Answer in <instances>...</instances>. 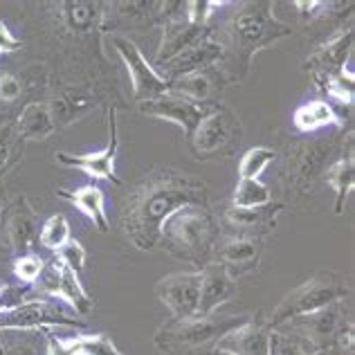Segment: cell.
<instances>
[{
	"mask_svg": "<svg viewBox=\"0 0 355 355\" xmlns=\"http://www.w3.org/2000/svg\"><path fill=\"white\" fill-rule=\"evenodd\" d=\"M184 207L209 209L207 184L175 169H153L128 191L121 205V227L137 250L151 252L164 220Z\"/></svg>",
	"mask_w": 355,
	"mask_h": 355,
	"instance_id": "cell-1",
	"label": "cell"
},
{
	"mask_svg": "<svg viewBox=\"0 0 355 355\" xmlns=\"http://www.w3.org/2000/svg\"><path fill=\"white\" fill-rule=\"evenodd\" d=\"M295 34V27L275 16V5L268 0L243 3L223 25L220 72L230 83L245 79L254 54L277 41Z\"/></svg>",
	"mask_w": 355,
	"mask_h": 355,
	"instance_id": "cell-2",
	"label": "cell"
},
{
	"mask_svg": "<svg viewBox=\"0 0 355 355\" xmlns=\"http://www.w3.org/2000/svg\"><path fill=\"white\" fill-rule=\"evenodd\" d=\"M220 239L216 216L205 207H184L171 214L160 230V245L166 254L191 266H207Z\"/></svg>",
	"mask_w": 355,
	"mask_h": 355,
	"instance_id": "cell-3",
	"label": "cell"
},
{
	"mask_svg": "<svg viewBox=\"0 0 355 355\" xmlns=\"http://www.w3.org/2000/svg\"><path fill=\"white\" fill-rule=\"evenodd\" d=\"M250 315H193L173 320L155 333V347L164 355H211L227 333L245 324Z\"/></svg>",
	"mask_w": 355,
	"mask_h": 355,
	"instance_id": "cell-4",
	"label": "cell"
},
{
	"mask_svg": "<svg viewBox=\"0 0 355 355\" xmlns=\"http://www.w3.org/2000/svg\"><path fill=\"white\" fill-rule=\"evenodd\" d=\"M349 295H351V288L347 284V279L338 272H331V270H324V272L313 275L302 286L293 288V291L277 304L268 324H270V329L275 331L282 324L297 320V317L311 315L315 311H320V308L344 302Z\"/></svg>",
	"mask_w": 355,
	"mask_h": 355,
	"instance_id": "cell-5",
	"label": "cell"
},
{
	"mask_svg": "<svg viewBox=\"0 0 355 355\" xmlns=\"http://www.w3.org/2000/svg\"><path fill=\"white\" fill-rule=\"evenodd\" d=\"M349 326H353V322L349 317L347 304L338 302V304H331L326 308H320V311H315L311 315H304V317H297V320L286 322L275 331L291 333L320 353V351L338 347L340 338Z\"/></svg>",
	"mask_w": 355,
	"mask_h": 355,
	"instance_id": "cell-6",
	"label": "cell"
},
{
	"mask_svg": "<svg viewBox=\"0 0 355 355\" xmlns=\"http://www.w3.org/2000/svg\"><path fill=\"white\" fill-rule=\"evenodd\" d=\"M86 320L65 313L52 299H25L0 313V331H45V329H83Z\"/></svg>",
	"mask_w": 355,
	"mask_h": 355,
	"instance_id": "cell-7",
	"label": "cell"
},
{
	"mask_svg": "<svg viewBox=\"0 0 355 355\" xmlns=\"http://www.w3.org/2000/svg\"><path fill=\"white\" fill-rule=\"evenodd\" d=\"M239 137H241L239 119L225 106L216 104L211 113L196 126L189 142L193 153L205 160V157L227 153L232 146L239 144Z\"/></svg>",
	"mask_w": 355,
	"mask_h": 355,
	"instance_id": "cell-8",
	"label": "cell"
},
{
	"mask_svg": "<svg viewBox=\"0 0 355 355\" xmlns=\"http://www.w3.org/2000/svg\"><path fill=\"white\" fill-rule=\"evenodd\" d=\"M39 279H41L39 295L65 302L74 311V315H79V317H88L92 313L95 302H92V297L86 293L79 275L74 272V270H70L68 266H63L57 257H54L50 263H45V270Z\"/></svg>",
	"mask_w": 355,
	"mask_h": 355,
	"instance_id": "cell-9",
	"label": "cell"
},
{
	"mask_svg": "<svg viewBox=\"0 0 355 355\" xmlns=\"http://www.w3.org/2000/svg\"><path fill=\"white\" fill-rule=\"evenodd\" d=\"M113 48L119 54V59L124 61L126 70L130 74V83H133V97L139 104V101H148L155 99L169 92L171 83L166 81L160 72H157L151 63L146 61V57L142 54V50L128 39V36H113Z\"/></svg>",
	"mask_w": 355,
	"mask_h": 355,
	"instance_id": "cell-10",
	"label": "cell"
},
{
	"mask_svg": "<svg viewBox=\"0 0 355 355\" xmlns=\"http://www.w3.org/2000/svg\"><path fill=\"white\" fill-rule=\"evenodd\" d=\"M117 151H119V130H117V110L110 108L108 110V144L99 151H90V153H63L57 151L54 153V160L63 166H72V169H79L86 175H90L92 180H108L113 184H119V175L115 171V160H117Z\"/></svg>",
	"mask_w": 355,
	"mask_h": 355,
	"instance_id": "cell-11",
	"label": "cell"
},
{
	"mask_svg": "<svg viewBox=\"0 0 355 355\" xmlns=\"http://www.w3.org/2000/svg\"><path fill=\"white\" fill-rule=\"evenodd\" d=\"M214 106L216 104H196V101H189L175 92H164V95L148 99V101H139L137 108L139 113L146 117H155V119H164L171 121V124L180 126L184 130L187 137L193 135L196 126L207 117Z\"/></svg>",
	"mask_w": 355,
	"mask_h": 355,
	"instance_id": "cell-12",
	"label": "cell"
},
{
	"mask_svg": "<svg viewBox=\"0 0 355 355\" xmlns=\"http://www.w3.org/2000/svg\"><path fill=\"white\" fill-rule=\"evenodd\" d=\"M155 297L175 320L198 315L200 302V270L193 272H171L155 284Z\"/></svg>",
	"mask_w": 355,
	"mask_h": 355,
	"instance_id": "cell-13",
	"label": "cell"
},
{
	"mask_svg": "<svg viewBox=\"0 0 355 355\" xmlns=\"http://www.w3.org/2000/svg\"><path fill=\"white\" fill-rule=\"evenodd\" d=\"M331 155V144L299 142L293 146L286 160V184L295 193H306L317 175L322 173Z\"/></svg>",
	"mask_w": 355,
	"mask_h": 355,
	"instance_id": "cell-14",
	"label": "cell"
},
{
	"mask_svg": "<svg viewBox=\"0 0 355 355\" xmlns=\"http://www.w3.org/2000/svg\"><path fill=\"white\" fill-rule=\"evenodd\" d=\"M261 257H263V241L252 236H223L214 248L211 261H218L227 268L232 277H241L257 270Z\"/></svg>",
	"mask_w": 355,
	"mask_h": 355,
	"instance_id": "cell-15",
	"label": "cell"
},
{
	"mask_svg": "<svg viewBox=\"0 0 355 355\" xmlns=\"http://www.w3.org/2000/svg\"><path fill=\"white\" fill-rule=\"evenodd\" d=\"M209 36H214V27L211 25L200 27V25L189 23L187 18H180V16L169 18V21H166L164 27H162L160 48H157V54H155L157 68L164 65V63L173 61L175 57H180L184 50L193 48V45H198L200 41L209 39Z\"/></svg>",
	"mask_w": 355,
	"mask_h": 355,
	"instance_id": "cell-16",
	"label": "cell"
},
{
	"mask_svg": "<svg viewBox=\"0 0 355 355\" xmlns=\"http://www.w3.org/2000/svg\"><path fill=\"white\" fill-rule=\"evenodd\" d=\"M282 202H268L263 207H230L223 211V223L232 230V236L261 239L277 227V218L282 214Z\"/></svg>",
	"mask_w": 355,
	"mask_h": 355,
	"instance_id": "cell-17",
	"label": "cell"
},
{
	"mask_svg": "<svg viewBox=\"0 0 355 355\" xmlns=\"http://www.w3.org/2000/svg\"><path fill=\"white\" fill-rule=\"evenodd\" d=\"M3 230L9 252H14L16 257L32 252L36 239H39V220H36V211L25 196H18L9 205Z\"/></svg>",
	"mask_w": 355,
	"mask_h": 355,
	"instance_id": "cell-18",
	"label": "cell"
},
{
	"mask_svg": "<svg viewBox=\"0 0 355 355\" xmlns=\"http://www.w3.org/2000/svg\"><path fill=\"white\" fill-rule=\"evenodd\" d=\"M239 286L236 279L227 272L225 266L218 261H209L207 266L200 268V302L198 315H216L220 306L236 297Z\"/></svg>",
	"mask_w": 355,
	"mask_h": 355,
	"instance_id": "cell-19",
	"label": "cell"
},
{
	"mask_svg": "<svg viewBox=\"0 0 355 355\" xmlns=\"http://www.w3.org/2000/svg\"><path fill=\"white\" fill-rule=\"evenodd\" d=\"M353 41H355L353 30L340 32L338 36H333L331 41L320 45V48H317L311 57L304 61V70L311 72V77L315 81L344 70L347 68V61L353 54Z\"/></svg>",
	"mask_w": 355,
	"mask_h": 355,
	"instance_id": "cell-20",
	"label": "cell"
},
{
	"mask_svg": "<svg viewBox=\"0 0 355 355\" xmlns=\"http://www.w3.org/2000/svg\"><path fill=\"white\" fill-rule=\"evenodd\" d=\"M216 349L232 355H272V329L268 322L250 317L245 324L227 333Z\"/></svg>",
	"mask_w": 355,
	"mask_h": 355,
	"instance_id": "cell-21",
	"label": "cell"
},
{
	"mask_svg": "<svg viewBox=\"0 0 355 355\" xmlns=\"http://www.w3.org/2000/svg\"><path fill=\"white\" fill-rule=\"evenodd\" d=\"M223 59V48L218 39H209L200 41L198 45H193V48L184 50L180 57H175L173 61L160 65L162 68V77L166 81H175L180 77H187V74H193V72H205L211 65H216L218 61Z\"/></svg>",
	"mask_w": 355,
	"mask_h": 355,
	"instance_id": "cell-22",
	"label": "cell"
},
{
	"mask_svg": "<svg viewBox=\"0 0 355 355\" xmlns=\"http://www.w3.org/2000/svg\"><path fill=\"white\" fill-rule=\"evenodd\" d=\"M57 196L68 200L72 207H77L83 216L92 220L99 232H108V216H106V196L97 184H83L77 189H57Z\"/></svg>",
	"mask_w": 355,
	"mask_h": 355,
	"instance_id": "cell-23",
	"label": "cell"
},
{
	"mask_svg": "<svg viewBox=\"0 0 355 355\" xmlns=\"http://www.w3.org/2000/svg\"><path fill=\"white\" fill-rule=\"evenodd\" d=\"M16 130L23 142H43V139L57 133L48 101H32V104H27L16 119Z\"/></svg>",
	"mask_w": 355,
	"mask_h": 355,
	"instance_id": "cell-24",
	"label": "cell"
},
{
	"mask_svg": "<svg viewBox=\"0 0 355 355\" xmlns=\"http://www.w3.org/2000/svg\"><path fill=\"white\" fill-rule=\"evenodd\" d=\"M50 113H52V121H54V128H68L72 126L74 121H79L88 110L95 108V101H92L88 95L83 92H61V95H54L50 101Z\"/></svg>",
	"mask_w": 355,
	"mask_h": 355,
	"instance_id": "cell-25",
	"label": "cell"
},
{
	"mask_svg": "<svg viewBox=\"0 0 355 355\" xmlns=\"http://www.w3.org/2000/svg\"><path fill=\"white\" fill-rule=\"evenodd\" d=\"M324 180L333 187L335 191V205H333V211L342 216L344 207H347V200L349 196L353 193V187H355V160H353V151L349 148L347 155H342L340 160H335L329 169L324 173Z\"/></svg>",
	"mask_w": 355,
	"mask_h": 355,
	"instance_id": "cell-26",
	"label": "cell"
},
{
	"mask_svg": "<svg viewBox=\"0 0 355 355\" xmlns=\"http://www.w3.org/2000/svg\"><path fill=\"white\" fill-rule=\"evenodd\" d=\"M293 126L299 130V133H315L320 128H329V126H338L342 128V119L338 117V113L333 110V106L324 99H315L308 101V104H302L293 115Z\"/></svg>",
	"mask_w": 355,
	"mask_h": 355,
	"instance_id": "cell-27",
	"label": "cell"
},
{
	"mask_svg": "<svg viewBox=\"0 0 355 355\" xmlns=\"http://www.w3.org/2000/svg\"><path fill=\"white\" fill-rule=\"evenodd\" d=\"M61 16L68 30L86 34L92 32L104 18L101 9L104 3H90V0H70V3H61Z\"/></svg>",
	"mask_w": 355,
	"mask_h": 355,
	"instance_id": "cell-28",
	"label": "cell"
},
{
	"mask_svg": "<svg viewBox=\"0 0 355 355\" xmlns=\"http://www.w3.org/2000/svg\"><path fill=\"white\" fill-rule=\"evenodd\" d=\"M214 81L205 72H193V74H187V77H180L171 81L169 90L175 92V95H180L189 101H196V104H214L211 101V95H214Z\"/></svg>",
	"mask_w": 355,
	"mask_h": 355,
	"instance_id": "cell-29",
	"label": "cell"
},
{
	"mask_svg": "<svg viewBox=\"0 0 355 355\" xmlns=\"http://www.w3.org/2000/svg\"><path fill=\"white\" fill-rule=\"evenodd\" d=\"M23 155V139L16 130V121L0 124V180Z\"/></svg>",
	"mask_w": 355,
	"mask_h": 355,
	"instance_id": "cell-30",
	"label": "cell"
},
{
	"mask_svg": "<svg viewBox=\"0 0 355 355\" xmlns=\"http://www.w3.org/2000/svg\"><path fill=\"white\" fill-rule=\"evenodd\" d=\"M322 86V90L329 95L331 99L340 101L342 106H353V97H355V77H353V70L344 68L335 74H329L317 81Z\"/></svg>",
	"mask_w": 355,
	"mask_h": 355,
	"instance_id": "cell-31",
	"label": "cell"
},
{
	"mask_svg": "<svg viewBox=\"0 0 355 355\" xmlns=\"http://www.w3.org/2000/svg\"><path fill=\"white\" fill-rule=\"evenodd\" d=\"M275 148L270 146H252L243 153L241 162H239V175L241 180H259L261 173H263L270 164L275 162Z\"/></svg>",
	"mask_w": 355,
	"mask_h": 355,
	"instance_id": "cell-32",
	"label": "cell"
},
{
	"mask_svg": "<svg viewBox=\"0 0 355 355\" xmlns=\"http://www.w3.org/2000/svg\"><path fill=\"white\" fill-rule=\"evenodd\" d=\"M268 202H272V191L261 180H239L232 193L234 207H263Z\"/></svg>",
	"mask_w": 355,
	"mask_h": 355,
	"instance_id": "cell-33",
	"label": "cell"
},
{
	"mask_svg": "<svg viewBox=\"0 0 355 355\" xmlns=\"http://www.w3.org/2000/svg\"><path fill=\"white\" fill-rule=\"evenodd\" d=\"M0 355H43L32 331H0Z\"/></svg>",
	"mask_w": 355,
	"mask_h": 355,
	"instance_id": "cell-34",
	"label": "cell"
},
{
	"mask_svg": "<svg viewBox=\"0 0 355 355\" xmlns=\"http://www.w3.org/2000/svg\"><path fill=\"white\" fill-rule=\"evenodd\" d=\"M70 239H72L70 236V223H68V218L63 216V214H54V216H50L48 220L43 223V227L39 232L41 248L52 250V252H57L59 248H63Z\"/></svg>",
	"mask_w": 355,
	"mask_h": 355,
	"instance_id": "cell-35",
	"label": "cell"
},
{
	"mask_svg": "<svg viewBox=\"0 0 355 355\" xmlns=\"http://www.w3.org/2000/svg\"><path fill=\"white\" fill-rule=\"evenodd\" d=\"M72 344L79 355H121V351L106 333L77 335V338H72Z\"/></svg>",
	"mask_w": 355,
	"mask_h": 355,
	"instance_id": "cell-36",
	"label": "cell"
},
{
	"mask_svg": "<svg viewBox=\"0 0 355 355\" xmlns=\"http://www.w3.org/2000/svg\"><path fill=\"white\" fill-rule=\"evenodd\" d=\"M14 277L25 286H32L39 282V277L45 270V261L36 254V252H25V254H18L12 263Z\"/></svg>",
	"mask_w": 355,
	"mask_h": 355,
	"instance_id": "cell-37",
	"label": "cell"
},
{
	"mask_svg": "<svg viewBox=\"0 0 355 355\" xmlns=\"http://www.w3.org/2000/svg\"><path fill=\"white\" fill-rule=\"evenodd\" d=\"M225 5L227 3H223V0H191V3H184V12H187L184 18L193 25L207 27L211 16Z\"/></svg>",
	"mask_w": 355,
	"mask_h": 355,
	"instance_id": "cell-38",
	"label": "cell"
},
{
	"mask_svg": "<svg viewBox=\"0 0 355 355\" xmlns=\"http://www.w3.org/2000/svg\"><path fill=\"white\" fill-rule=\"evenodd\" d=\"M272 355H317V351L291 333L272 331Z\"/></svg>",
	"mask_w": 355,
	"mask_h": 355,
	"instance_id": "cell-39",
	"label": "cell"
},
{
	"mask_svg": "<svg viewBox=\"0 0 355 355\" xmlns=\"http://www.w3.org/2000/svg\"><path fill=\"white\" fill-rule=\"evenodd\" d=\"M57 259L63 266H68L77 275H81L83 268H86V248L77 239H70L63 248L57 250Z\"/></svg>",
	"mask_w": 355,
	"mask_h": 355,
	"instance_id": "cell-40",
	"label": "cell"
},
{
	"mask_svg": "<svg viewBox=\"0 0 355 355\" xmlns=\"http://www.w3.org/2000/svg\"><path fill=\"white\" fill-rule=\"evenodd\" d=\"M23 95V83L12 72L0 74V104H14Z\"/></svg>",
	"mask_w": 355,
	"mask_h": 355,
	"instance_id": "cell-41",
	"label": "cell"
},
{
	"mask_svg": "<svg viewBox=\"0 0 355 355\" xmlns=\"http://www.w3.org/2000/svg\"><path fill=\"white\" fill-rule=\"evenodd\" d=\"M45 355H79L72 338H59L54 333H45Z\"/></svg>",
	"mask_w": 355,
	"mask_h": 355,
	"instance_id": "cell-42",
	"label": "cell"
},
{
	"mask_svg": "<svg viewBox=\"0 0 355 355\" xmlns=\"http://www.w3.org/2000/svg\"><path fill=\"white\" fill-rule=\"evenodd\" d=\"M25 295H27V288H14V286L0 284V313L23 304L27 299Z\"/></svg>",
	"mask_w": 355,
	"mask_h": 355,
	"instance_id": "cell-43",
	"label": "cell"
},
{
	"mask_svg": "<svg viewBox=\"0 0 355 355\" xmlns=\"http://www.w3.org/2000/svg\"><path fill=\"white\" fill-rule=\"evenodd\" d=\"M333 3H320V0H297L295 3V9L299 12V16L302 18H308V21H313V18H320L324 16L326 12L331 9Z\"/></svg>",
	"mask_w": 355,
	"mask_h": 355,
	"instance_id": "cell-44",
	"label": "cell"
},
{
	"mask_svg": "<svg viewBox=\"0 0 355 355\" xmlns=\"http://www.w3.org/2000/svg\"><path fill=\"white\" fill-rule=\"evenodd\" d=\"M23 43L16 39V36L12 34V30L0 21V54H12L16 50H21Z\"/></svg>",
	"mask_w": 355,
	"mask_h": 355,
	"instance_id": "cell-45",
	"label": "cell"
},
{
	"mask_svg": "<svg viewBox=\"0 0 355 355\" xmlns=\"http://www.w3.org/2000/svg\"><path fill=\"white\" fill-rule=\"evenodd\" d=\"M317 355H353V353H351V351H344V349H338V347H335V349H326V351H320Z\"/></svg>",
	"mask_w": 355,
	"mask_h": 355,
	"instance_id": "cell-46",
	"label": "cell"
},
{
	"mask_svg": "<svg viewBox=\"0 0 355 355\" xmlns=\"http://www.w3.org/2000/svg\"><path fill=\"white\" fill-rule=\"evenodd\" d=\"M5 205H7V196H5V184H3V180H0V214H3Z\"/></svg>",
	"mask_w": 355,
	"mask_h": 355,
	"instance_id": "cell-47",
	"label": "cell"
},
{
	"mask_svg": "<svg viewBox=\"0 0 355 355\" xmlns=\"http://www.w3.org/2000/svg\"><path fill=\"white\" fill-rule=\"evenodd\" d=\"M211 355H232V353H227V351H220V349H214V353Z\"/></svg>",
	"mask_w": 355,
	"mask_h": 355,
	"instance_id": "cell-48",
	"label": "cell"
}]
</instances>
